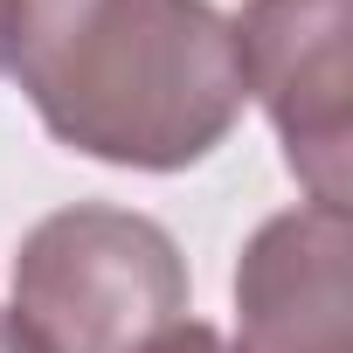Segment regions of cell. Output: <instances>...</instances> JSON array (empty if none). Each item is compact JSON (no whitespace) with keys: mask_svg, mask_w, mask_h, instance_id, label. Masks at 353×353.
<instances>
[{"mask_svg":"<svg viewBox=\"0 0 353 353\" xmlns=\"http://www.w3.org/2000/svg\"><path fill=\"white\" fill-rule=\"evenodd\" d=\"M8 63L42 125L104 166L181 173L243 111L236 42L215 0H14Z\"/></svg>","mask_w":353,"mask_h":353,"instance_id":"cell-1","label":"cell"},{"mask_svg":"<svg viewBox=\"0 0 353 353\" xmlns=\"http://www.w3.org/2000/svg\"><path fill=\"white\" fill-rule=\"evenodd\" d=\"M14 319L42 353H145L188 319V263L152 215L77 201L21 236Z\"/></svg>","mask_w":353,"mask_h":353,"instance_id":"cell-2","label":"cell"},{"mask_svg":"<svg viewBox=\"0 0 353 353\" xmlns=\"http://www.w3.org/2000/svg\"><path fill=\"white\" fill-rule=\"evenodd\" d=\"M353 0H243L229 21L236 77L270 111L291 173L312 201L346 208L353 194Z\"/></svg>","mask_w":353,"mask_h":353,"instance_id":"cell-3","label":"cell"},{"mask_svg":"<svg viewBox=\"0 0 353 353\" xmlns=\"http://www.w3.org/2000/svg\"><path fill=\"white\" fill-rule=\"evenodd\" d=\"M236 353H353V215H270L236 263Z\"/></svg>","mask_w":353,"mask_h":353,"instance_id":"cell-4","label":"cell"},{"mask_svg":"<svg viewBox=\"0 0 353 353\" xmlns=\"http://www.w3.org/2000/svg\"><path fill=\"white\" fill-rule=\"evenodd\" d=\"M145 353H236V346H229L215 325H201V319H173V325H166Z\"/></svg>","mask_w":353,"mask_h":353,"instance_id":"cell-5","label":"cell"},{"mask_svg":"<svg viewBox=\"0 0 353 353\" xmlns=\"http://www.w3.org/2000/svg\"><path fill=\"white\" fill-rule=\"evenodd\" d=\"M0 353H42V339H35L14 312H0Z\"/></svg>","mask_w":353,"mask_h":353,"instance_id":"cell-6","label":"cell"},{"mask_svg":"<svg viewBox=\"0 0 353 353\" xmlns=\"http://www.w3.org/2000/svg\"><path fill=\"white\" fill-rule=\"evenodd\" d=\"M8 8L14 0H0V63H8Z\"/></svg>","mask_w":353,"mask_h":353,"instance_id":"cell-7","label":"cell"}]
</instances>
